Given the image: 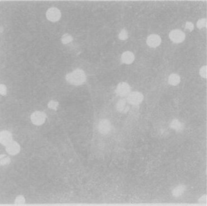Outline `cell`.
I'll use <instances>...</instances> for the list:
<instances>
[{"label":"cell","mask_w":207,"mask_h":206,"mask_svg":"<svg viewBox=\"0 0 207 206\" xmlns=\"http://www.w3.org/2000/svg\"><path fill=\"white\" fill-rule=\"evenodd\" d=\"M66 80L72 85H80L85 82L86 76L82 70L76 69L74 71L66 75Z\"/></svg>","instance_id":"obj_1"},{"label":"cell","mask_w":207,"mask_h":206,"mask_svg":"<svg viewBox=\"0 0 207 206\" xmlns=\"http://www.w3.org/2000/svg\"><path fill=\"white\" fill-rule=\"evenodd\" d=\"M46 114L43 112H35L31 115L32 123L36 126H41L44 123L46 119Z\"/></svg>","instance_id":"obj_2"},{"label":"cell","mask_w":207,"mask_h":206,"mask_svg":"<svg viewBox=\"0 0 207 206\" xmlns=\"http://www.w3.org/2000/svg\"><path fill=\"white\" fill-rule=\"evenodd\" d=\"M143 99L144 96L141 93L134 92L129 93L127 97V101L132 105H138L142 101Z\"/></svg>","instance_id":"obj_3"},{"label":"cell","mask_w":207,"mask_h":206,"mask_svg":"<svg viewBox=\"0 0 207 206\" xmlns=\"http://www.w3.org/2000/svg\"><path fill=\"white\" fill-rule=\"evenodd\" d=\"M169 37L174 43H180L184 41L185 35L180 30H174L170 32Z\"/></svg>","instance_id":"obj_4"},{"label":"cell","mask_w":207,"mask_h":206,"mask_svg":"<svg viewBox=\"0 0 207 206\" xmlns=\"http://www.w3.org/2000/svg\"><path fill=\"white\" fill-rule=\"evenodd\" d=\"M130 91L131 88L129 85L125 82H122L117 86L116 93L120 97H125L129 95Z\"/></svg>","instance_id":"obj_5"},{"label":"cell","mask_w":207,"mask_h":206,"mask_svg":"<svg viewBox=\"0 0 207 206\" xmlns=\"http://www.w3.org/2000/svg\"><path fill=\"white\" fill-rule=\"evenodd\" d=\"M47 19L53 22L57 21L61 19V13L60 10L57 8L52 7L46 12Z\"/></svg>","instance_id":"obj_6"},{"label":"cell","mask_w":207,"mask_h":206,"mask_svg":"<svg viewBox=\"0 0 207 206\" xmlns=\"http://www.w3.org/2000/svg\"><path fill=\"white\" fill-rule=\"evenodd\" d=\"M98 130L103 134H108L111 129V124L109 120L107 119L101 120L98 124Z\"/></svg>","instance_id":"obj_7"},{"label":"cell","mask_w":207,"mask_h":206,"mask_svg":"<svg viewBox=\"0 0 207 206\" xmlns=\"http://www.w3.org/2000/svg\"><path fill=\"white\" fill-rule=\"evenodd\" d=\"M6 152L12 155H16L20 151V145L15 141H12L6 146Z\"/></svg>","instance_id":"obj_8"},{"label":"cell","mask_w":207,"mask_h":206,"mask_svg":"<svg viewBox=\"0 0 207 206\" xmlns=\"http://www.w3.org/2000/svg\"><path fill=\"white\" fill-rule=\"evenodd\" d=\"M1 143L3 146H7L12 142V135L11 133L8 130H3L1 132L0 135Z\"/></svg>","instance_id":"obj_9"},{"label":"cell","mask_w":207,"mask_h":206,"mask_svg":"<svg viewBox=\"0 0 207 206\" xmlns=\"http://www.w3.org/2000/svg\"><path fill=\"white\" fill-rule=\"evenodd\" d=\"M161 42V38L157 35H151L147 39V45L152 47H156L159 46Z\"/></svg>","instance_id":"obj_10"},{"label":"cell","mask_w":207,"mask_h":206,"mask_svg":"<svg viewBox=\"0 0 207 206\" xmlns=\"http://www.w3.org/2000/svg\"><path fill=\"white\" fill-rule=\"evenodd\" d=\"M135 59V56L132 52H126L123 53L121 56V60L125 64H130L132 63Z\"/></svg>","instance_id":"obj_11"},{"label":"cell","mask_w":207,"mask_h":206,"mask_svg":"<svg viewBox=\"0 0 207 206\" xmlns=\"http://www.w3.org/2000/svg\"><path fill=\"white\" fill-rule=\"evenodd\" d=\"M185 189H186V187L183 184H180L178 186L176 187L172 191L173 196L175 197H178L181 196V195L184 193Z\"/></svg>","instance_id":"obj_12"},{"label":"cell","mask_w":207,"mask_h":206,"mask_svg":"<svg viewBox=\"0 0 207 206\" xmlns=\"http://www.w3.org/2000/svg\"><path fill=\"white\" fill-rule=\"evenodd\" d=\"M126 103V100L124 99L119 100L117 104V109L120 112H127L129 106L127 105Z\"/></svg>","instance_id":"obj_13"},{"label":"cell","mask_w":207,"mask_h":206,"mask_svg":"<svg viewBox=\"0 0 207 206\" xmlns=\"http://www.w3.org/2000/svg\"><path fill=\"white\" fill-rule=\"evenodd\" d=\"M180 81V78L178 75L176 74H172L169 77V83L170 85L175 86L178 85Z\"/></svg>","instance_id":"obj_14"},{"label":"cell","mask_w":207,"mask_h":206,"mask_svg":"<svg viewBox=\"0 0 207 206\" xmlns=\"http://www.w3.org/2000/svg\"><path fill=\"white\" fill-rule=\"evenodd\" d=\"M170 127L174 130L180 131V130H182L183 126L180 121L175 119L173 120L171 123H170Z\"/></svg>","instance_id":"obj_15"},{"label":"cell","mask_w":207,"mask_h":206,"mask_svg":"<svg viewBox=\"0 0 207 206\" xmlns=\"http://www.w3.org/2000/svg\"><path fill=\"white\" fill-rule=\"evenodd\" d=\"M0 160H1V165L2 166L8 165L11 162L10 158L5 154L1 155Z\"/></svg>","instance_id":"obj_16"},{"label":"cell","mask_w":207,"mask_h":206,"mask_svg":"<svg viewBox=\"0 0 207 206\" xmlns=\"http://www.w3.org/2000/svg\"><path fill=\"white\" fill-rule=\"evenodd\" d=\"M72 40H73V37H72V36L68 34L64 35L63 37L61 38V41L64 44H66V43H70Z\"/></svg>","instance_id":"obj_17"},{"label":"cell","mask_w":207,"mask_h":206,"mask_svg":"<svg viewBox=\"0 0 207 206\" xmlns=\"http://www.w3.org/2000/svg\"><path fill=\"white\" fill-rule=\"evenodd\" d=\"M25 199L23 196H19L15 200V204L16 205H22L25 203Z\"/></svg>","instance_id":"obj_18"},{"label":"cell","mask_w":207,"mask_h":206,"mask_svg":"<svg viewBox=\"0 0 207 206\" xmlns=\"http://www.w3.org/2000/svg\"><path fill=\"white\" fill-rule=\"evenodd\" d=\"M207 26V20L205 19H201L197 22V27L199 29L205 27Z\"/></svg>","instance_id":"obj_19"},{"label":"cell","mask_w":207,"mask_h":206,"mask_svg":"<svg viewBox=\"0 0 207 206\" xmlns=\"http://www.w3.org/2000/svg\"><path fill=\"white\" fill-rule=\"evenodd\" d=\"M118 37H119V39H120V40H126L128 38V33H127L126 30H125V29L122 30L121 31V32L120 33Z\"/></svg>","instance_id":"obj_20"},{"label":"cell","mask_w":207,"mask_h":206,"mask_svg":"<svg viewBox=\"0 0 207 206\" xmlns=\"http://www.w3.org/2000/svg\"><path fill=\"white\" fill-rule=\"evenodd\" d=\"M58 105H59V104L57 101H56L55 100H51L48 104V107L50 109L56 110L57 107H58Z\"/></svg>","instance_id":"obj_21"},{"label":"cell","mask_w":207,"mask_h":206,"mask_svg":"<svg viewBox=\"0 0 207 206\" xmlns=\"http://www.w3.org/2000/svg\"><path fill=\"white\" fill-rule=\"evenodd\" d=\"M200 75L201 77L206 78L207 77V66H204L201 67L200 70Z\"/></svg>","instance_id":"obj_22"},{"label":"cell","mask_w":207,"mask_h":206,"mask_svg":"<svg viewBox=\"0 0 207 206\" xmlns=\"http://www.w3.org/2000/svg\"><path fill=\"white\" fill-rule=\"evenodd\" d=\"M1 94L2 95H5L7 94V88L6 86L3 84H1Z\"/></svg>","instance_id":"obj_23"},{"label":"cell","mask_w":207,"mask_h":206,"mask_svg":"<svg viewBox=\"0 0 207 206\" xmlns=\"http://www.w3.org/2000/svg\"><path fill=\"white\" fill-rule=\"evenodd\" d=\"M185 27H186V29H189L190 31H192L194 29V25L192 23L188 22L185 25Z\"/></svg>","instance_id":"obj_24"},{"label":"cell","mask_w":207,"mask_h":206,"mask_svg":"<svg viewBox=\"0 0 207 206\" xmlns=\"http://www.w3.org/2000/svg\"><path fill=\"white\" fill-rule=\"evenodd\" d=\"M199 202L201 203H207V196L204 195V196H201V197L199 198Z\"/></svg>","instance_id":"obj_25"}]
</instances>
